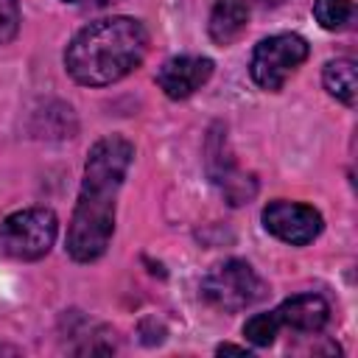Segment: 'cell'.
<instances>
[{"label":"cell","mask_w":358,"mask_h":358,"mask_svg":"<svg viewBox=\"0 0 358 358\" xmlns=\"http://www.w3.org/2000/svg\"><path fill=\"white\" fill-rule=\"evenodd\" d=\"M322 84H324V90H327L336 101H341V103H347V106H355L358 78H355V62H352V59H347V56L330 59V62L324 64V70H322Z\"/></svg>","instance_id":"10"},{"label":"cell","mask_w":358,"mask_h":358,"mask_svg":"<svg viewBox=\"0 0 358 358\" xmlns=\"http://www.w3.org/2000/svg\"><path fill=\"white\" fill-rule=\"evenodd\" d=\"M64 3H109V0H64Z\"/></svg>","instance_id":"15"},{"label":"cell","mask_w":358,"mask_h":358,"mask_svg":"<svg viewBox=\"0 0 358 358\" xmlns=\"http://www.w3.org/2000/svg\"><path fill=\"white\" fill-rule=\"evenodd\" d=\"M213 76V62L207 56H173L157 70V84L171 101H185L201 90Z\"/></svg>","instance_id":"7"},{"label":"cell","mask_w":358,"mask_h":358,"mask_svg":"<svg viewBox=\"0 0 358 358\" xmlns=\"http://www.w3.org/2000/svg\"><path fill=\"white\" fill-rule=\"evenodd\" d=\"M59 235V218L50 207H25L0 221V255L11 260H39Z\"/></svg>","instance_id":"3"},{"label":"cell","mask_w":358,"mask_h":358,"mask_svg":"<svg viewBox=\"0 0 358 358\" xmlns=\"http://www.w3.org/2000/svg\"><path fill=\"white\" fill-rule=\"evenodd\" d=\"M249 22V3L246 0H215L210 11V39L215 45H232Z\"/></svg>","instance_id":"9"},{"label":"cell","mask_w":358,"mask_h":358,"mask_svg":"<svg viewBox=\"0 0 358 358\" xmlns=\"http://www.w3.org/2000/svg\"><path fill=\"white\" fill-rule=\"evenodd\" d=\"M263 227H266V232H271L282 243L305 246V243L319 238L324 221H322V213L310 204L277 199V201H268L263 207Z\"/></svg>","instance_id":"6"},{"label":"cell","mask_w":358,"mask_h":358,"mask_svg":"<svg viewBox=\"0 0 358 358\" xmlns=\"http://www.w3.org/2000/svg\"><path fill=\"white\" fill-rule=\"evenodd\" d=\"M280 327L294 333H319L330 319V305L319 294H296L288 296L280 308H274Z\"/></svg>","instance_id":"8"},{"label":"cell","mask_w":358,"mask_h":358,"mask_svg":"<svg viewBox=\"0 0 358 358\" xmlns=\"http://www.w3.org/2000/svg\"><path fill=\"white\" fill-rule=\"evenodd\" d=\"M131 157L134 145L120 134H109L90 148L78 204L67 227V252L73 260L92 263L106 252L115 235L117 190L129 173Z\"/></svg>","instance_id":"1"},{"label":"cell","mask_w":358,"mask_h":358,"mask_svg":"<svg viewBox=\"0 0 358 358\" xmlns=\"http://www.w3.org/2000/svg\"><path fill=\"white\" fill-rule=\"evenodd\" d=\"M20 31V3L17 0H0V45L11 42Z\"/></svg>","instance_id":"13"},{"label":"cell","mask_w":358,"mask_h":358,"mask_svg":"<svg viewBox=\"0 0 358 358\" xmlns=\"http://www.w3.org/2000/svg\"><path fill=\"white\" fill-rule=\"evenodd\" d=\"M313 17L324 31H344L355 17V0H316Z\"/></svg>","instance_id":"11"},{"label":"cell","mask_w":358,"mask_h":358,"mask_svg":"<svg viewBox=\"0 0 358 358\" xmlns=\"http://www.w3.org/2000/svg\"><path fill=\"white\" fill-rule=\"evenodd\" d=\"M280 330H282V327H280L274 310H268V313H255V316H249L246 324H243V336H246V341H252L255 347H268V344L277 338Z\"/></svg>","instance_id":"12"},{"label":"cell","mask_w":358,"mask_h":358,"mask_svg":"<svg viewBox=\"0 0 358 358\" xmlns=\"http://www.w3.org/2000/svg\"><path fill=\"white\" fill-rule=\"evenodd\" d=\"M218 352H241V355H243V352H249V350H246V347H235V344H221Z\"/></svg>","instance_id":"14"},{"label":"cell","mask_w":358,"mask_h":358,"mask_svg":"<svg viewBox=\"0 0 358 358\" xmlns=\"http://www.w3.org/2000/svg\"><path fill=\"white\" fill-rule=\"evenodd\" d=\"M266 291L268 288L260 280V274L246 260H238V257H229V260L213 266L201 280L204 302L224 313L252 308L255 302H260L266 296Z\"/></svg>","instance_id":"4"},{"label":"cell","mask_w":358,"mask_h":358,"mask_svg":"<svg viewBox=\"0 0 358 358\" xmlns=\"http://www.w3.org/2000/svg\"><path fill=\"white\" fill-rule=\"evenodd\" d=\"M308 42L299 34H274L255 45L249 59L252 81L260 90L277 92L296 73V67L308 59Z\"/></svg>","instance_id":"5"},{"label":"cell","mask_w":358,"mask_h":358,"mask_svg":"<svg viewBox=\"0 0 358 358\" xmlns=\"http://www.w3.org/2000/svg\"><path fill=\"white\" fill-rule=\"evenodd\" d=\"M148 53V31L134 17H103L84 25L64 50V67L84 87L126 78Z\"/></svg>","instance_id":"2"}]
</instances>
